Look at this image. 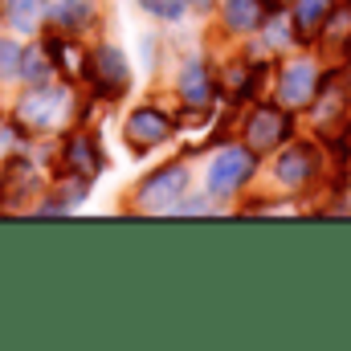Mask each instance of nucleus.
<instances>
[{
	"label": "nucleus",
	"instance_id": "1a4fd4ad",
	"mask_svg": "<svg viewBox=\"0 0 351 351\" xmlns=\"http://www.w3.org/2000/svg\"><path fill=\"white\" fill-rule=\"evenodd\" d=\"M66 168H74L82 180H90V176L102 172V152H98V143H94L90 135L70 139V147H66Z\"/></svg>",
	"mask_w": 351,
	"mask_h": 351
},
{
	"label": "nucleus",
	"instance_id": "423d86ee",
	"mask_svg": "<svg viewBox=\"0 0 351 351\" xmlns=\"http://www.w3.org/2000/svg\"><path fill=\"white\" fill-rule=\"evenodd\" d=\"M62 90H29L25 98H21V106H16V123L21 127H53L58 123V114H62Z\"/></svg>",
	"mask_w": 351,
	"mask_h": 351
},
{
	"label": "nucleus",
	"instance_id": "9d476101",
	"mask_svg": "<svg viewBox=\"0 0 351 351\" xmlns=\"http://www.w3.org/2000/svg\"><path fill=\"white\" fill-rule=\"evenodd\" d=\"M180 94L188 106H208L213 98V82H208V66L204 62H188L184 74H180Z\"/></svg>",
	"mask_w": 351,
	"mask_h": 351
},
{
	"label": "nucleus",
	"instance_id": "4468645a",
	"mask_svg": "<svg viewBox=\"0 0 351 351\" xmlns=\"http://www.w3.org/2000/svg\"><path fill=\"white\" fill-rule=\"evenodd\" d=\"M343 102H348V94H343V86H339V78H331V82H327V90H323V102L315 106L319 127H323V123H331V119L343 110Z\"/></svg>",
	"mask_w": 351,
	"mask_h": 351
},
{
	"label": "nucleus",
	"instance_id": "f3484780",
	"mask_svg": "<svg viewBox=\"0 0 351 351\" xmlns=\"http://www.w3.org/2000/svg\"><path fill=\"white\" fill-rule=\"evenodd\" d=\"M16 70H21V49L8 37H0V78H12Z\"/></svg>",
	"mask_w": 351,
	"mask_h": 351
},
{
	"label": "nucleus",
	"instance_id": "6e6552de",
	"mask_svg": "<svg viewBox=\"0 0 351 351\" xmlns=\"http://www.w3.org/2000/svg\"><path fill=\"white\" fill-rule=\"evenodd\" d=\"M311 172H315V152H311V147L294 143V147L282 152V160H278V180H282V184L298 188V184L311 180Z\"/></svg>",
	"mask_w": 351,
	"mask_h": 351
},
{
	"label": "nucleus",
	"instance_id": "aec40b11",
	"mask_svg": "<svg viewBox=\"0 0 351 351\" xmlns=\"http://www.w3.org/2000/svg\"><path fill=\"white\" fill-rule=\"evenodd\" d=\"M265 4H274V8H282V4H286V0H265Z\"/></svg>",
	"mask_w": 351,
	"mask_h": 351
},
{
	"label": "nucleus",
	"instance_id": "f8f14e48",
	"mask_svg": "<svg viewBox=\"0 0 351 351\" xmlns=\"http://www.w3.org/2000/svg\"><path fill=\"white\" fill-rule=\"evenodd\" d=\"M45 16V0H8V21L12 29H37Z\"/></svg>",
	"mask_w": 351,
	"mask_h": 351
},
{
	"label": "nucleus",
	"instance_id": "2eb2a0df",
	"mask_svg": "<svg viewBox=\"0 0 351 351\" xmlns=\"http://www.w3.org/2000/svg\"><path fill=\"white\" fill-rule=\"evenodd\" d=\"M327 8H331V0H302V4H298V25H302V33H315L319 21L327 16Z\"/></svg>",
	"mask_w": 351,
	"mask_h": 351
},
{
	"label": "nucleus",
	"instance_id": "20e7f679",
	"mask_svg": "<svg viewBox=\"0 0 351 351\" xmlns=\"http://www.w3.org/2000/svg\"><path fill=\"white\" fill-rule=\"evenodd\" d=\"M286 135H290V119H286L282 110H274V106H258V110L250 114V123H245V143H250V152H269V147H278Z\"/></svg>",
	"mask_w": 351,
	"mask_h": 351
},
{
	"label": "nucleus",
	"instance_id": "f03ea898",
	"mask_svg": "<svg viewBox=\"0 0 351 351\" xmlns=\"http://www.w3.org/2000/svg\"><path fill=\"white\" fill-rule=\"evenodd\" d=\"M250 176H254V152H245V147H225V152L213 160V168H208V192H213V196L237 192Z\"/></svg>",
	"mask_w": 351,
	"mask_h": 351
},
{
	"label": "nucleus",
	"instance_id": "f257e3e1",
	"mask_svg": "<svg viewBox=\"0 0 351 351\" xmlns=\"http://www.w3.org/2000/svg\"><path fill=\"white\" fill-rule=\"evenodd\" d=\"M184 192H188V168H184V164H172V168L156 172L152 180H143V188H139V204H143L147 213H168V208L180 204Z\"/></svg>",
	"mask_w": 351,
	"mask_h": 351
},
{
	"label": "nucleus",
	"instance_id": "7ed1b4c3",
	"mask_svg": "<svg viewBox=\"0 0 351 351\" xmlns=\"http://www.w3.org/2000/svg\"><path fill=\"white\" fill-rule=\"evenodd\" d=\"M86 74H90V82H94V90H98V94H106V98L123 94V90H127V82H131L127 58H123L119 49H110V45H102L98 53H90Z\"/></svg>",
	"mask_w": 351,
	"mask_h": 351
},
{
	"label": "nucleus",
	"instance_id": "a211bd4d",
	"mask_svg": "<svg viewBox=\"0 0 351 351\" xmlns=\"http://www.w3.org/2000/svg\"><path fill=\"white\" fill-rule=\"evenodd\" d=\"M184 4H188V0H143V8H147L152 16H164V21H180Z\"/></svg>",
	"mask_w": 351,
	"mask_h": 351
},
{
	"label": "nucleus",
	"instance_id": "9b49d317",
	"mask_svg": "<svg viewBox=\"0 0 351 351\" xmlns=\"http://www.w3.org/2000/svg\"><path fill=\"white\" fill-rule=\"evenodd\" d=\"M225 21L237 33L262 29V0H225Z\"/></svg>",
	"mask_w": 351,
	"mask_h": 351
},
{
	"label": "nucleus",
	"instance_id": "dca6fc26",
	"mask_svg": "<svg viewBox=\"0 0 351 351\" xmlns=\"http://www.w3.org/2000/svg\"><path fill=\"white\" fill-rule=\"evenodd\" d=\"M21 70H25V78H45L49 74V62H45V49H29V53H21Z\"/></svg>",
	"mask_w": 351,
	"mask_h": 351
},
{
	"label": "nucleus",
	"instance_id": "6ab92c4d",
	"mask_svg": "<svg viewBox=\"0 0 351 351\" xmlns=\"http://www.w3.org/2000/svg\"><path fill=\"white\" fill-rule=\"evenodd\" d=\"M208 4H213V0H192V8H208Z\"/></svg>",
	"mask_w": 351,
	"mask_h": 351
},
{
	"label": "nucleus",
	"instance_id": "39448f33",
	"mask_svg": "<svg viewBox=\"0 0 351 351\" xmlns=\"http://www.w3.org/2000/svg\"><path fill=\"white\" fill-rule=\"evenodd\" d=\"M127 143L135 147V152H152L156 143H164L168 135H172V123H168V114H160V110H152V106H139L131 119H127Z\"/></svg>",
	"mask_w": 351,
	"mask_h": 351
},
{
	"label": "nucleus",
	"instance_id": "0eeeda50",
	"mask_svg": "<svg viewBox=\"0 0 351 351\" xmlns=\"http://www.w3.org/2000/svg\"><path fill=\"white\" fill-rule=\"evenodd\" d=\"M278 98L294 110V106H306L315 98V66L306 62H290L278 78Z\"/></svg>",
	"mask_w": 351,
	"mask_h": 351
},
{
	"label": "nucleus",
	"instance_id": "ddd939ff",
	"mask_svg": "<svg viewBox=\"0 0 351 351\" xmlns=\"http://www.w3.org/2000/svg\"><path fill=\"white\" fill-rule=\"evenodd\" d=\"M90 16H94V8H90L86 0H70V4H62V8L53 12L58 29H66V33H78V29H86Z\"/></svg>",
	"mask_w": 351,
	"mask_h": 351
}]
</instances>
